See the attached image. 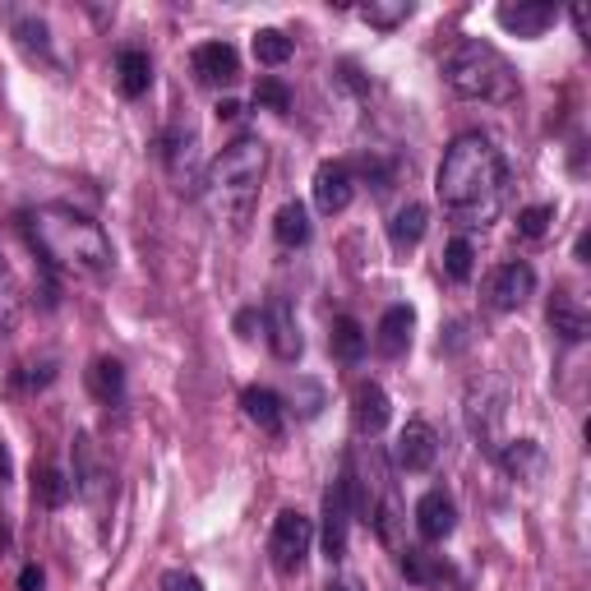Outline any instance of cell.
<instances>
[{
	"instance_id": "cell-36",
	"label": "cell",
	"mask_w": 591,
	"mask_h": 591,
	"mask_svg": "<svg viewBox=\"0 0 591 591\" xmlns=\"http://www.w3.org/2000/svg\"><path fill=\"white\" fill-rule=\"evenodd\" d=\"M162 591H204V582L190 568H171V573H162Z\"/></svg>"
},
{
	"instance_id": "cell-15",
	"label": "cell",
	"mask_w": 591,
	"mask_h": 591,
	"mask_svg": "<svg viewBox=\"0 0 591 591\" xmlns=\"http://www.w3.org/2000/svg\"><path fill=\"white\" fill-rule=\"evenodd\" d=\"M190 65L199 74V84H236L241 79V56H236L231 42H204V47H194Z\"/></svg>"
},
{
	"instance_id": "cell-19",
	"label": "cell",
	"mask_w": 591,
	"mask_h": 591,
	"mask_svg": "<svg viewBox=\"0 0 591 591\" xmlns=\"http://www.w3.org/2000/svg\"><path fill=\"white\" fill-rule=\"evenodd\" d=\"M495 458L499 467L513 476V481H541V471H545V448L536 444V439H513V444H499L495 448Z\"/></svg>"
},
{
	"instance_id": "cell-6",
	"label": "cell",
	"mask_w": 591,
	"mask_h": 591,
	"mask_svg": "<svg viewBox=\"0 0 591 591\" xmlns=\"http://www.w3.org/2000/svg\"><path fill=\"white\" fill-rule=\"evenodd\" d=\"M504 388L495 384V379H471L467 388V425H471V435L481 439L490 453H495V439H499V425H504Z\"/></svg>"
},
{
	"instance_id": "cell-39",
	"label": "cell",
	"mask_w": 591,
	"mask_h": 591,
	"mask_svg": "<svg viewBox=\"0 0 591 591\" xmlns=\"http://www.w3.org/2000/svg\"><path fill=\"white\" fill-rule=\"evenodd\" d=\"M14 481V462H10V453H5V444H0V490Z\"/></svg>"
},
{
	"instance_id": "cell-20",
	"label": "cell",
	"mask_w": 591,
	"mask_h": 591,
	"mask_svg": "<svg viewBox=\"0 0 591 591\" xmlns=\"http://www.w3.org/2000/svg\"><path fill=\"white\" fill-rule=\"evenodd\" d=\"M425 227H430V208L425 204H402L388 222V245L398 254H411L416 245L425 241Z\"/></svg>"
},
{
	"instance_id": "cell-25",
	"label": "cell",
	"mask_w": 591,
	"mask_h": 591,
	"mask_svg": "<svg viewBox=\"0 0 591 591\" xmlns=\"http://www.w3.org/2000/svg\"><path fill=\"white\" fill-rule=\"evenodd\" d=\"M116 74H121V93L125 97H144L148 84H153V61H148V51L125 47L121 56H116Z\"/></svg>"
},
{
	"instance_id": "cell-16",
	"label": "cell",
	"mask_w": 591,
	"mask_h": 591,
	"mask_svg": "<svg viewBox=\"0 0 591 591\" xmlns=\"http://www.w3.org/2000/svg\"><path fill=\"white\" fill-rule=\"evenodd\" d=\"M453 527H458V504L444 490L421 495V504H416V531H421V541H448Z\"/></svg>"
},
{
	"instance_id": "cell-31",
	"label": "cell",
	"mask_w": 591,
	"mask_h": 591,
	"mask_svg": "<svg viewBox=\"0 0 591 591\" xmlns=\"http://www.w3.org/2000/svg\"><path fill=\"white\" fill-rule=\"evenodd\" d=\"M411 0H370V5H361V19L370 28H379V33H388V28H398L411 19Z\"/></svg>"
},
{
	"instance_id": "cell-17",
	"label": "cell",
	"mask_w": 591,
	"mask_h": 591,
	"mask_svg": "<svg viewBox=\"0 0 591 591\" xmlns=\"http://www.w3.org/2000/svg\"><path fill=\"white\" fill-rule=\"evenodd\" d=\"M74 490H79L93 508H102V499H107V471H102V462H97L93 439L88 435L74 439Z\"/></svg>"
},
{
	"instance_id": "cell-35",
	"label": "cell",
	"mask_w": 591,
	"mask_h": 591,
	"mask_svg": "<svg viewBox=\"0 0 591 591\" xmlns=\"http://www.w3.org/2000/svg\"><path fill=\"white\" fill-rule=\"evenodd\" d=\"M254 102L268 111H291V88L282 84V79H259V88H254Z\"/></svg>"
},
{
	"instance_id": "cell-13",
	"label": "cell",
	"mask_w": 591,
	"mask_h": 591,
	"mask_svg": "<svg viewBox=\"0 0 591 591\" xmlns=\"http://www.w3.org/2000/svg\"><path fill=\"white\" fill-rule=\"evenodd\" d=\"M388 416H393V402H388V393L374 379H361L356 384V393H351V425H356V435L374 439L384 435Z\"/></svg>"
},
{
	"instance_id": "cell-30",
	"label": "cell",
	"mask_w": 591,
	"mask_h": 591,
	"mask_svg": "<svg viewBox=\"0 0 591 591\" xmlns=\"http://www.w3.org/2000/svg\"><path fill=\"white\" fill-rule=\"evenodd\" d=\"M402 578L416 582V587H430V582L444 578V559L430 555V550H402Z\"/></svg>"
},
{
	"instance_id": "cell-24",
	"label": "cell",
	"mask_w": 591,
	"mask_h": 591,
	"mask_svg": "<svg viewBox=\"0 0 591 591\" xmlns=\"http://www.w3.org/2000/svg\"><path fill=\"white\" fill-rule=\"evenodd\" d=\"M19 314H24V287L14 278L10 259L0 254V342L14 338V328H19Z\"/></svg>"
},
{
	"instance_id": "cell-11",
	"label": "cell",
	"mask_w": 591,
	"mask_h": 591,
	"mask_svg": "<svg viewBox=\"0 0 591 591\" xmlns=\"http://www.w3.org/2000/svg\"><path fill=\"white\" fill-rule=\"evenodd\" d=\"M439 458V435L435 425L425 421H407V430L398 435V448H393V462H398V471H411V476H421V471H430Z\"/></svg>"
},
{
	"instance_id": "cell-22",
	"label": "cell",
	"mask_w": 591,
	"mask_h": 591,
	"mask_svg": "<svg viewBox=\"0 0 591 591\" xmlns=\"http://www.w3.org/2000/svg\"><path fill=\"white\" fill-rule=\"evenodd\" d=\"M84 379H88V393H93L97 402H107V407H116V402L125 398V365L111 361V356H97L84 370Z\"/></svg>"
},
{
	"instance_id": "cell-5",
	"label": "cell",
	"mask_w": 591,
	"mask_h": 591,
	"mask_svg": "<svg viewBox=\"0 0 591 591\" xmlns=\"http://www.w3.org/2000/svg\"><path fill=\"white\" fill-rule=\"evenodd\" d=\"M314 545V522L305 518L301 508H282L273 518V531H268V559L278 573H301L305 559H310Z\"/></svg>"
},
{
	"instance_id": "cell-21",
	"label": "cell",
	"mask_w": 591,
	"mask_h": 591,
	"mask_svg": "<svg viewBox=\"0 0 591 591\" xmlns=\"http://www.w3.org/2000/svg\"><path fill=\"white\" fill-rule=\"evenodd\" d=\"M241 407H245V416L264 430V435H282V398L273 393V388L250 384L241 393Z\"/></svg>"
},
{
	"instance_id": "cell-27",
	"label": "cell",
	"mask_w": 591,
	"mask_h": 591,
	"mask_svg": "<svg viewBox=\"0 0 591 591\" xmlns=\"http://www.w3.org/2000/svg\"><path fill=\"white\" fill-rule=\"evenodd\" d=\"M273 236H278V245H287V250H301L305 241H310V213H305V204H282L278 213H273Z\"/></svg>"
},
{
	"instance_id": "cell-3",
	"label": "cell",
	"mask_w": 591,
	"mask_h": 591,
	"mask_svg": "<svg viewBox=\"0 0 591 591\" xmlns=\"http://www.w3.org/2000/svg\"><path fill=\"white\" fill-rule=\"evenodd\" d=\"M268 171V144L259 134H241L222 148V157L204 171V190H208V204L222 222L231 227H245L250 218L254 199H259V181Z\"/></svg>"
},
{
	"instance_id": "cell-28",
	"label": "cell",
	"mask_w": 591,
	"mask_h": 591,
	"mask_svg": "<svg viewBox=\"0 0 591 591\" xmlns=\"http://www.w3.org/2000/svg\"><path fill=\"white\" fill-rule=\"evenodd\" d=\"M70 495H74V481L65 476L61 467H42V471H33V499H37L42 508H61Z\"/></svg>"
},
{
	"instance_id": "cell-12",
	"label": "cell",
	"mask_w": 591,
	"mask_h": 591,
	"mask_svg": "<svg viewBox=\"0 0 591 591\" xmlns=\"http://www.w3.org/2000/svg\"><path fill=\"white\" fill-rule=\"evenodd\" d=\"M356 199V176H351L347 162H324L314 171V208L333 218V213H347V204Z\"/></svg>"
},
{
	"instance_id": "cell-34",
	"label": "cell",
	"mask_w": 591,
	"mask_h": 591,
	"mask_svg": "<svg viewBox=\"0 0 591 591\" xmlns=\"http://www.w3.org/2000/svg\"><path fill=\"white\" fill-rule=\"evenodd\" d=\"M550 222H555V204H531L518 213V236H527V241H541L545 231H550Z\"/></svg>"
},
{
	"instance_id": "cell-33",
	"label": "cell",
	"mask_w": 591,
	"mask_h": 591,
	"mask_svg": "<svg viewBox=\"0 0 591 591\" xmlns=\"http://www.w3.org/2000/svg\"><path fill=\"white\" fill-rule=\"evenodd\" d=\"M444 273L453 282H471V273H476V250H471L467 236H453V241L444 245Z\"/></svg>"
},
{
	"instance_id": "cell-18",
	"label": "cell",
	"mask_w": 591,
	"mask_h": 591,
	"mask_svg": "<svg viewBox=\"0 0 591 591\" xmlns=\"http://www.w3.org/2000/svg\"><path fill=\"white\" fill-rule=\"evenodd\" d=\"M411 328H416V310L411 305H388L384 319H379V328H374V347H379V356H402V351L411 347Z\"/></svg>"
},
{
	"instance_id": "cell-14",
	"label": "cell",
	"mask_w": 591,
	"mask_h": 591,
	"mask_svg": "<svg viewBox=\"0 0 591 591\" xmlns=\"http://www.w3.org/2000/svg\"><path fill=\"white\" fill-rule=\"evenodd\" d=\"M495 19H499V28H508V33H518V37H541L559 19V10L545 5V0H504L495 10Z\"/></svg>"
},
{
	"instance_id": "cell-40",
	"label": "cell",
	"mask_w": 591,
	"mask_h": 591,
	"mask_svg": "<svg viewBox=\"0 0 591 591\" xmlns=\"http://www.w3.org/2000/svg\"><path fill=\"white\" fill-rule=\"evenodd\" d=\"M218 116H222V121H236V116H241V102H236V97H222V102H218Z\"/></svg>"
},
{
	"instance_id": "cell-32",
	"label": "cell",
	"mask_w": 591,
	"mask_h": 591,
	"mask_svg": "<svg viewBox=\"0 0 591 591\" xmlns=\"http://www.w3.org/2000/svg\"><path fill=\"white\" fill-rule=\"evenodd\" d=\"M291 51H296V42L282 28H259L254 33V61L259 65H287Z\"/></svg>"
},
{
	"instance_id": "cell-42",
	"label": "cell",
	"mask_w": 591,
	"mask_h": 591,
	"mask_svg": "<svg viewBox=\"0 0 591 591\" xmlns=\"http://www.w3.org/2000/svg\"><path fill=\"white\" fill-rule=\"evenodd\" d=\"M328 591H361L356 582H328Z\"/></svg>"
},
{
	"instance_id": "cell-29",
	"label": "cell",
	"mask_w": 591,
	"mask_h": 591,
	"mask_svg": "<svg viewBox=\"0 0 591 591\" xmlns=\"http://www.w3.org/2000/svg\"><path fill=\"white\" fill-rule=\"evenodd\" d=\"M14 37H19V47H24L33 61L56 65V51H51V33H47V24H42V19H33V14H28V19H19V24H14Z\"/></svg>"
},
{
	"instance_id": "cell-1",
	"label": "cell",
	"mask_w": 591,
	"mask_h": 591,
	"mask_svg": "<svg viewBox=\"0 0 591 591\" xmlns=\"http://www.w3.org/2000/svg\"><path fill=\"white\" fill-rule=\"evenodd\" d=\"M435 190L444 199V213L458 227L467 231L490 227L508 199V167H504V153L495 148V139L481 130L458 134L444 148Z\"/></svg>"
},
{
	"instance_id": "cell-10",
	"label": "cell",
	"mask_w": 591,
	"mask_h": 591,
	"mask_svg": "<svg viewBox=\"0 0 591 591\" xmlns=\"http://www.w3.org/2000/svg\"><path fill=\"white\" fill-rule=\"evenodd\" d=\"M531 291H536V268H531L527 259H508V264L495 268V278H490L485 296H490V305H495V310L508 314V310H522Z\"/></svg>"
},
{
	"instance_id": "cell-7",
	"label": "cell",
	"mask_w": 591,
	"mask_h": 591,
	"mask_svg": "<svg viewBox=\"0 0 591 591\" xmlns=\"http://www.w3.org/2000/svg\"><path fill=\"white\" fill-rule=\"evenodd\" d=\"M351 495H347V481H333L324 490V522H319V541H324V555L338 564L347 559V536H351Z\"/></svg>"
},
{
	"instance_id": "cell-41",
	"label": "cell",
	"mask_w": 591,
	"mask_h": 591,
	"mask_svg": "<svg viewBox=\"0 0 591 591\" xmlns=\"http://www.w3.org/2000/svg\"><path fill=\"white\" fill-rule=\"evenodd\" d=\"M568 14H573V24H578V33L587 37V10H582V5H573V10H568Z\"/></svg>"
},
{
	"instance_id": "cell-26",
	"label": "cell",
	"mask_w": 591,
	"mask_h": 591,
	"mask_svg": "<svg viewBox=\"0 0 591 591\" xmlns=\"http://www.w3.org/2000/svg\"><path fill=\"white\" fill-rule=\"evenodd\" d=\"M328 347H333V356L347 365H356L365 356V347H370V333H365L351 314H342V319H333V333H328Z\"/></svg>"
},
{
	"instance_id": "cell-23",
	"label": "cell",
	"mask_w": 591,
	"mask_h": 591,
	"mask_svg": "<svg viewBox=\"0 0 591 591\" xmlns=\"http://www.w3.org/2000/svg\"><path fill=\"white\" fill-rule=\"evenodd\" d=\"M550 328H555L564 342H582L591 333V319L587 310H582L578 296H568V291H559L555 301H550Z\"/></svg>"
},
{
	"instance_id": "cell-2",
	"label": "cell",
	"mask_w": 591,
	"mask_h": 591,
	"mask_svg": "<svg viewBox=\"0 0 591 591\" xmlns=\"http://www.w3.org/2000/svg\"><path fill=\"white\" fill-rule=\"evenodd\" d=\"M24 231H28V241H33V250L51 268L84 273V278H107L111 268H116L111 236L88 213H74L65 204H42L24 218Z\"/></svg>"
},
{
	"instance_id": "cell-38",
	"label": "cell",
	"mask_w": 591,
	"mask_h": 591,
	"mask_svg": "<svg viewBox=\"0 0 591 591\" xmlns=\"http://www.w3.org/2000/svg\"><path fill=\"white\" fill-rule=\"evenodd\" d=\"M254 324H264V319H259L254 310H241V314H236V328H241V338H254Z\"/></svg>"
},
{
	"instance_id": "cell-8",
	"label": "cell",
	"mask_w": 591,
	"mask_h": 591,
	"mask_svg": "<svg viewBox=\"0 0 591 591\" xmlns=\"http://www.w3.org/2000/svg\"><path fill=\"white\" fill-rule=\"evenodd\" d=\"M199 139H194V130H171L167 139H162V162H167V171H171V181H176V190L181 194H199L204 190V176H199Z\"/></svg>"
},
{
	"instance_id": "cell-37",
	"label": "cell",
	"mask_w": 591,
	"mask_h": 591,
	"mask_svg": "<svg viewBox=\"0 0 591 591\" xmlns=\"http://www.w3.org/2000/svg\"><path fill=\"white\" fill-rule=\"evenodd\" d=\"M19 591H42V568L28 564L24 573H19Z\"/></svg>"
},
{
	"instance_id": "cell-9",
	"label": "cell",
	"mask_w": 591,
	"mask_h": 591,
	"mask_svg": "<svg viewBox=\"0 0 591 591\" xmlns=\"http://www.w3.org/2000/svg\"><path fill=\"white\" fill-rule=\"evenodd\" d=\"M264 328H268V347H273V356L287 365L301 361V351H305V338H301V324H296V310H291L287 296H273L264 310Z\"/></svg>"
},
{
	"instance_id": "cell-4",
	"label": "cell",
	"mask_w": 591,
	"mask_h": 591,
	"mask_svg": "<svg viewBox=\"0 0 591 591\" xmlns=\"http://www.w3.org/2000/svg\"><path fill=\"white\" fill-rule=\"evenodd\" d=\"M444 84L467 102H513L518 97V79H513L508 61L481 37L462 42L444 61Z\"/></svg>"
}]
</instances>
